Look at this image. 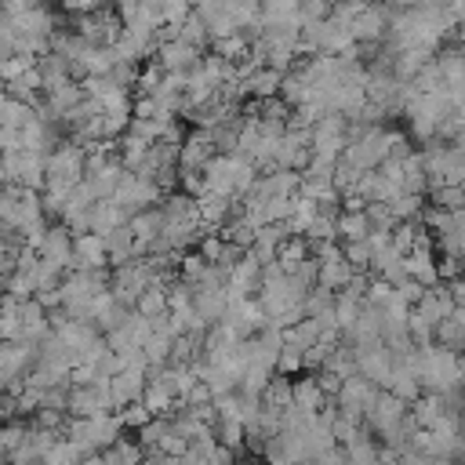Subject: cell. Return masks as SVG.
<instances>
[{
	"label": "cell",
	"mask_w": 465,
	"mask_h": 465,
	"mask_svg": "<svg viewBox=\"0 0 465 465\" xmlns=\"http://www.w3.org/2000/svg\"><path fill=\"white\" fill-rule=\"evenodd\" d=\"M127 218H131V214H127L120 203H113V200H94V203L87 207V232L105 236V232L127 225Z\"/></svg>",
	"instance_id": "10"
},
{
	"label": "cell",
	"mask_w": 465,
	"mask_h": 465,
	"mask_svg": "<svg viewBox=\"0 0 465 465\" xmlns=\"http://www.w3.org/2000/svg\"><path fill=\"white\" fill-rule=\"evenodd\" d=\"M305 258H309V243H305V236H287V240L276 247V265H280L283 272H294L298 262H305Z\"/></svg>",
	"instance_id": "15"
},
{
	"label": "cell",
	"mask_w": 465,
	"mask_h": 465,
	"mask_svg": "<svg viewBox=\"0 0 465 465\" xmlns=\"http://www.w3.org/2000/svg\"><path fill=\"white\" fill-rule=\"evenodd\" d=\"M178 40H185L189 47H196V51H203V54H207L211 36H207V29H203V22H200V15H196V11H189V15L182 18V25H178Z\"/></svg>",
	"instance_id": "16"
},
{
	"label": "cell",
	"mask_w": 465,
	"mask_h": 465,
	"mask_svg": "<svg viewBox=\"0 0 465 465\" xmlns=\"http://www.w3.org/2000/svg\"><path fill=\"white\" fill-rule=\"evenodd\" d=\"M105 385H109L113 407L138 403V400H142V389H145V371H142V367H120Z\"/></svg>",
	"instance_id": "7"
},
{
	"label": "cell",
	"mask_w": 465,
	"mask_h": 465,
	"mask_svg": "<svg viewBox=\"0 0 465 465\" xmlns=\"http://www.w3.org/2000/svg\"><path fill=\"white\" fill-rule=\"evenodd\" d=\"M214 156V142L207 131H193L178 145V171H203V163Z\"/></svg>",
	"instance_id": "9"
},
{
	"label": "cell",
	"mask_w": 465,
	"mask_h": 465,
	"mask_svg": "<svg viewBox=\"0 0 465 465\" xmlns=\"http://www.w3.org/2000/svg\"><path fill=\"white\" fill-rule=\"evenodd\" d=\"M69 269H105V243H102V236H94V232L73 236Z\"/></svg>",
	"instance_id": "11"
},
{
	"label": "cell",
	"mask_w": 465,
	"mask_h": 465,
	"mask_svg": "<svg viewBox=\"0 0 465 465\" xmlns=\"http://www.w3.org/2000/svg\"><path fill=\"white\" fill-rule=\"evenodd\" d=\"M33 116V109L25 105V102H15V98H7L4 102V109H0V127H11V131H18L25 120Z\"/></svg>",
	"instance_id": "20"
},
{
	"label": "cell",
	"mask_w": 465,
	"mask_h": 465,
	"mask_svg": "<svg viewBox=\"0 0 465 465\" xmlns=\"http://www.w3.org/2000/svg\"><path fill=\"white\" fill-rule=\"evenodd\" d=\"M341 258L352 272H367L371 269V247L367 240H352V243H341Z\"/></svg>",
	"instance_id": "18"
},
{
	"label": "cell",
	"mask_w": 465,
	"mask_h": 465,
	"mask_svg": "<svg viewBox=\"0 0 465 465\" xmlns=\"http://www.w3.org/2000/svg\"><path fill=\"white\" fill-rule=\"evenodd\" d=\"M36 258H51L58 262L62 269H69V258H73V232L62 225V222H51L44 229V240L36 247Z\"/></svg>",
	"instance_id": "8"
},
{
	"label": "cell",
	"mask_w": 465,
	"mask_h": 465,
	"mask_svg": "<svg viewBox=\"0 0 465 465\" xmlns=\"http://www.w3.org/2000/svg\"><path fill=\"white\" fill-rule=\"evenodd\" d=\"M120 429H124V421H120V414H91V418H73L69 421V429H65V436H69V443H76L84 454H98V450H105L109 443H116L120 440Z\"/></svg>",
	"instance_id": "2"
},
{
	"label": "cell",
	"mask_w": 465,
	"mask_h": 465,
	"mask_svg": "<svg viewBox=\"0 0 465 465\" xmlns=\"http://www.w3.org/2000/svg\"><path fill=\"white\" fill-rule=\"evenodd\" d=\"M200 58H203V51L189 47L185 40H171V44H160V47L153 51V62H156L163 73H182V76H189V73L200 65Z\"/></svg>",
	"instance_id": "6"
},
{
	"label": "cell",
	"mask_w": 465,
	"mask_h": 465,
	"mask_svg": "<svg viewBox=\"0 0 465 465\" xmlns=\"http://www.w3.org/2000/svg\"><path fill=\"white\" fill-rule=\"evenodd\" d=\"M374 396H378V385H371V381L360 378V374L341 378V385H338V392H334L338 411H341V414H352V418H363V411H367V403H371Z\"/></svg>",
	"instance_id": "5"
},
{
	"label": "cell",
	"mask_w": 465,
	"mask_h": 465,
	"mask_svg": "<svg viewBox=\"0 0 465 465\" xmlns=\"http://www.w3.org/2000/svg\"><path fill=\"white\" fill-rule=\"evenodd\" d=\"M134 312L145 316V320L167 316V283H149V287L134 298Z\"/></svg>",
	"instance_id": "13"
},
{
	"label": "cell",
	"mask_w": 465,
	"mask_h": 465,
	"mask_svg": "<svg viewBox=\"0 0 465 465\" xmlns=\"http://www.w3.org/2000/svg\"><path fill=\"white\" fill-rule=\"evenodd\" d=\"M193 11L189 0H160V22L163 25H182V18Z\"/></svg>",
	"instance_id": "22"
},
{
	"label": "cell",
	"mask_w": 465,
	"mask_h": 465,
	"mask_svg": "<svg viewBox=\"0 0 465 465\" xmlns=\"http://www.w3.org/2000/svg\"><path fill=\"white\" fill-rule=\"evenodd\" d=\"M414 371H418V385H425L436 396L458 392V385H461V360H458V352H450V349H443L436 341L418 349Z\"/></svg>",
	"instance_id": "1"
},
{
	"label": "cell",
	"mask_w": 465,
	"mask_h": 465,
	"mask_svg": "<svg viewBox=\"0 0 465 465\" xmlns=\"http://www.w3.org/2000/svg\"><path fill=\"white\" fill-rule=\"evenodd\" d=\"M429 200H432V207L436 211H461V185H440V189H432L429 193Z\"/></svg>",
	"instance_id": "19"
},
{
	"label": "cell",
	"mask_w": 465,
	"mask_h": 465,
	"mask_svg": "<svg viewBox=\"0 0 465 465\" xmlns=\"http://www.w3.org/2000/svg\"><path fill=\"white\" fill-rule=\"evenodd\" d=\"M65 411L73 418H91V414H109L113 411V400H109V385H69V396H65Z\"/></svg>",
	"instance_id": "3"
},
{
	"label": "cell",
	"mask_w": 465,
	"mask_h": 465,
	"mask_svg": "<svg viewBox=\"0 0 465 465\" xmlns=\"http://www.w3.org/2000/svg\"><path fill=\"white\" fill-rule=\"evenodd\" d=\"M142 356H145L149 367H163V363L171 360V338L160 334V331H153V334L142 341Z\"/></svg>",
	"instance_id": "17"
},
{
	"label": "cell",
	"mask_w": 465,
	"mask_h": 465,
	"mask_svg": "<svg viewBox=\"0 0 465 465\" xmlns=\"http://www.w3.org/2000/svg\"><path fill=\"white\" fill-rule=\"evenodd\" d=\"M33 65H36L33 54H7V58H0V84H7V80H15V76L29 73Z\"/></svg>",
	"instance_id": "21"
},
{
	"label": "cell",
	"mask_w": 465,
	"mask_h": 465,
	"mask_svg": "<svg viewBox=\"0 0 465 465\" xmlns=\"http://www.w3.org/2000/svg\"><path fill=\"white\" fill-rule=\"evenodd\" d=\"M102 243H105V265H113V269L134 258V236H131V229H127V225H120V229L105 232V236H102Z\"/></svg>",
	"instance_id": "12"
},
{
	"label": "cell",
	"mask_w": 465,
	"mask_h": 465,
	"mask_svg": "<svg viewBox=\"0 0 465 465\" xmlns=\"http://www.w3.org/2000/svg\"><path fill=\"white\" fill-rule=\"evenodd\" d=\"M247 51H251V36H247V33H229V36H222V40H211V54H218V58L229 62V65H236Z\"/></svg>",
	"instance_id": "14"
},
{
	"label": "cell",
	"mask_w": 465,
	"mask_h": 465,
	"mask_svg": "<svg viewBox=\"0 0 465 465\" xmlns=\"http://www.w3.org/2000/svg\"><path fill=\"white\" fill-rule=\"evenodd\" d=\"M385 33H389V11L381 4H371L367 11H360L349 22V36H352L356 47H374V44L385 40Z\"/></svg>",
	"instance_id": "4"
}]
</instances>
